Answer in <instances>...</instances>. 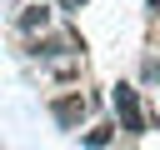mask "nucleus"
Wrapping results in <instances>:
<instances>
[{"label": "nucleus", "instance_id": "nucleus-1", "mask_svg": "<svg viewBox=\"0 0 160 150\" xmlns=\"http://www.w3.org/2000/svg\"><path fill=\"white\" fill-rule=\"evenodd\" d=\"M110 105H115V115H120V130L125 135H145V110H140V90L135 85H115L110 90Z\"/></svg>", "mask_w": 160, "mask_h": 150}, {"label": "nucleus", "instance_id": "nucleus-2", "mask_svg": "<svg viewBox=\"0 0 160 150\" xmlns=\"http://www.w3.org/2000/svg\"><path fill=\"white\" fill-rule=\"evenodd\" d=\"M50 115H55V125H60V130H75V125L85 120V95H80V90L55 95V100H50Z\"/></svg>", "mask_w": 160, "mask_h": 150}, {"label": "nucleus", "instance_id": "nucleus-3", "mask_svg": "<svg viewBox=\"0 0 160 150\" xmlns=\"http://www.w3.org/2000/svg\"><path fill=\"white\" fill-rule=\"evenodd\" d=\"M15 25H20L25 35H35V30H45V25H50V10H45V5H25Z\"/></svg>", "mask_w": 160, "mask_h": 150}, {"label": "nucleus", "instance_id": "nucleus-4", "mask_svg": "<svg viewBox=\"0 0 160 150\" xmlns=\"http://www.w3.org/2000/svg\"><path fill=\"white\" fill-rule=\"evenodd\" d=\"M110 140H115V130H110V125H100V130H90V135H85V145H110Z\"/></svg>", "mask_w": 160, "mask_h": 150}, {"label": "nucleus", "instance_id": "nucleus-5", "mask_svg": "<svg viewBox=\"0 0 160 150\" xmlns=\"http://www.w3.org/2000/svg\"><path fill=\"white\" fill-rule=\"evenodd\" d=\"M145 10H150V15H155V20H160V0H145Z\"/></svg>", "mask_w": 160, "mask_h": 150}, {"label": "nucleus", "instance_id": "nucleus-6", "mask_svg": "<svg viewBox=\"0 0 160 150\" xmlns=\"http://www.w3.org/2000/svg\"><path fill=\"white\" fill-rule=\"evenodd\" d=\"M60 5H65V10H80V5H85V0H60Z\"/></svg>", "mask_w": 160, "mask_h": 150}]
</instances>
